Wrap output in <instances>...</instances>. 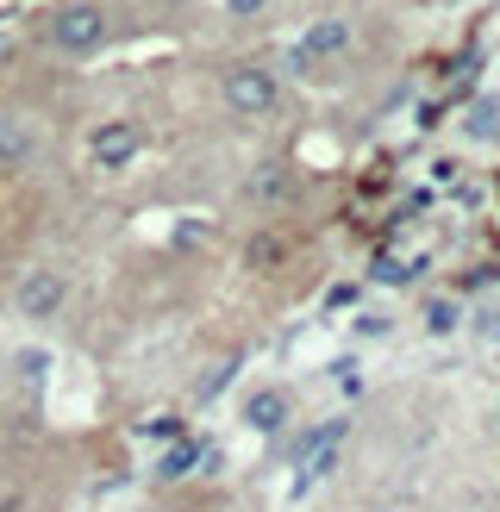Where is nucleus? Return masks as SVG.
Wrapping results in <instances>:
<instances>
[{"instance_id":"f257e3e1","label":"nucleus","mask_w":500,"mask_h":512,"mask_svg":"<svg viewBox=\"0 0 500 512\" xmlns=\"http://www.w3.org/2000/svg\"><path fill=\"white\" fill-rule=\"evenodd\" d=\"M107 32H113V19H107V7H100V0H69V7L50 13L44 44L63 50V57H94V50L107 44Z\"/></svg>"},{"instance_id":"1a4fd4ad","label":"nucleus","mask_w":500,"mask_h":512,"mask_svg":"<svg viewBox=\"0 0 500 512\" xmlns=\"http://www.w3.org/2000/svg\"><path fill=\"white\" fill-rule=\"evenodd\" d=\"M250 200H257V207H269V200H282L288 194V175L282 169H257V175H250V188H244Z\"/></svg>"},{"instance_id":"f8f14e48","label":"nucleus","mask_w":500,"mask_h":512,"mask_svg":"<svg viewBox=\"0 0 500 512\" xmlns=\"http://www.w3.org/2000/svg\"><path fill=\"white\" fill-rule=\"evenodd\" d=\"M269 0H232V13H263Z\"/></svg>"},{"instance_id":"39448f33","label":"nucleus","mask_w":500,"mask_h":512,"mask_svg":"<svg viewBox=\"0 0 500 512\" xmlns=\"http://www.w3.org/2000/svg\"><path fill=\"white\" fill-rule=\"evenodd\" d=\"M344 419H332V425H319L307 444H300V456H294V488H313V481L332 469V456H338V444H344Z\"/></svg>"},{"instance_id":"423d86ee","label":"nucleus","mask_w":500,"mask_h":512,"mask_svg":"<svg viewBox=\"0 0 500 512\" xmlns=\"http://www.w3.org/2000/svg\"><path fill=\"white\" fill-rule=\"evenodd\" d=\"M138 144H144L138 125H132V119H113V125H100V132L88 138V157H94L100 169H125V163L138 157Z\"/></svg>"},{"instance_id":"20e7f679","label":"nucleus","mask_w":500,"mask_h":512,"mask_svg":"<svg viewBox=\"0 0 500 512\" xmlns=\"http://www.w3.org/2000/svg\"><path fill=\"white\" fill-rule=\"evenodd\" d=\"M44 150V125L32 113H0V169H25Z\"/></svg>"},{"instance_id":"f03ea898","label":"nucleus","mask_w":500,"mask_h":512,"mask_svg":"<svg viewBox=\"0 0 500 512\" xmlns=\"http://www.w3.org/2000/svg\"><path fill=\"white\" fill-rule=\"evenodd\" d=\"M219 94H225V107L244 113V119H263L282 107V75H275L269 63H232L219 75Z\"/></svg>"},{"instance_id":"9b49d317","label":"nucleus","mask_w":500,"mask_h":512,"mask_svg":"<svg viewBox=\"0 0 500 512\" xmlns=\"http://www.w3.org/2000/svg\"><path fill=\"white\" fill-rule=\"evenodd\" d=\"M188 463H194V444H182V450H175V456H169V463H163V475H182Z\"/></svg>"},{"instance_id":"9d476101","label":"nucleus","mask_w":500,"mask_h":512,"mask_svg":"<svg viewBox=\"0 0 500 512\" xmlns=\"http://www.w3.org/2000/svg\"><path fill=\"white\" fill-rule=\"evenodd\" d=\"M19 369H25V375H32V381H38V375L50 369V356H44V350H25V356H19Z\"/></svg>"},{"instance_id":"0eeeda50","label":"nucleus","mask_w":500,"mask_h":512,"mask_svg":"<svg viewBox=\"0 0 500 512\" xmlns=\"http://www.w3.org/2000/svg\"><path fill=\"white\" fill-rule=\"evenodd\" d=\"M350 19H319V25H307L300 32V44H294V57H307V63H332V57H344L350 50Z\"/></svg>"},{"instance_id":"6e6552de","label":"nucleus","mask_w":500,"mask_h":512,"mask_svg":"<svg viewBox=\"0 0 500 512\" xmlns=\"http://www.w3.org/2000/svg\"><path fill=\"white\" fill-rule=\"evenodd\" d=\"M244 425L275 438V431H288V394L282 388H250L244 394Z\"/></svg>"},{"instance_id":"7ed1b4c3","label":"nucleus","mask_w":500,"mask_h":512,"mask_svg":"<svg viewBox=\"0 0 500 512\" xmlns=\"http://www.w3.org/2000/svg\"><path fill=\"white\" fill-rule=\"evenodd\" d=\"M13 306H19V319H32V325H50L69 306V275L63 269H50V263H38V269H25L19 281H13Z\"/></svg>"}]
</instances>
